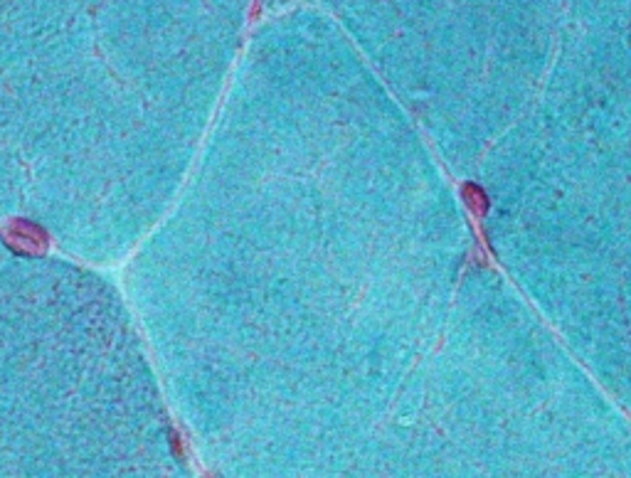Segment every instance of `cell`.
Returning a JSON list of instances; mask_svg holds the SVG:
<instances>
[{
    "mask_svg": "<svg viewBox=\"0 0 631 478\" xmlns=\"http://www.w3.org/2000/svg\"><path fill=\"white\" fill-rule=\"evenodd\" d=\"M3 242L10 247L15 254L35 256L44 254L49 247V237L40 224L30 222V220H13L3 232Z\"/></svg>",
    "mask_w": 631,
    "mask_h": 478,
    "instance_id": "6da1fadb",
    "label": "cell"
},
{
    "mask_svg": "<svg viewBox=\"0 0 631 478\" xmlns=\"http://www.w3.org/2000/svg\"><path fill=\"white\" fill-rule=\"evenodd\" d=\"M170 441H173V449H175V454H183V444H180V439H178V434H170Z\"/></svg>",
    "mask_w": 631,
    "mask_h": 478,
    "instance_id": "7a4b0ae2",
    "label": "cell"
}]
</instances>
